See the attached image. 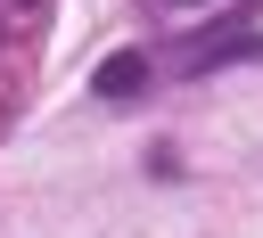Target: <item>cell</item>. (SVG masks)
Instances as JSON below:
<instances>
[{"mask_svg": "<svg viewBox=\"0 0 263 238\" xmlns=\"http://www.w3.org/2000/svg\"><path fill=\"white\" fill-rule=\"evenodd\" d=\"M148 90V57H107L99 66V98H140Z\"/></svg>", "mask_w": 263, "mask_h": 238, "instance_id": "1", "label": "cell"}]
</instances>
